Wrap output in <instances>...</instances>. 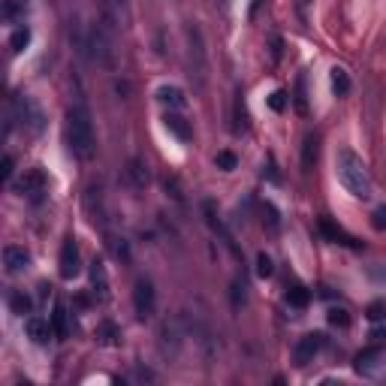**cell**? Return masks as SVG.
<instances>
[{
    "instance_id": "cell-1",
    "label": "cell",
    "mask_w": 386,
    "mask_h": 386,
    "mask_svg": "<svg viewBox=\"0 0 386 386\" xmlns=\"http://www.w3.org/2000/svg\"><path fill=\"white\" fill-rule=\"evenodd\" d=\"M67 145H70V151H73V157L76 160H81V163L94 160L97 136H94L91 112H88L85 103L70 106V112H67Z\"/></svg>"
},
{
    "instance_id": "cell-2",
    "label": "cell",
    "mask_w": 386,
    "mask_h": 386,
    "mask_svg": "<svg viewBox=\"0 0 386 386\" xmlns=\"http://www.w3.org/2000/svg\"><path fill=\"white\" fill-rule=\"evenodd\" d=\"M335 175H338V182L344 184V191L350 196H356V200H371V191H374L371 175H368L363 157H356L350 148L338 151V157H335Z\"/></svg>"
},
{
    "instance_id": "cell-3",
    "label": "cell",
    "mask_w": 386,
    "mask_h": 386,
    "mask_svg": "<svg viewBox=\"0 0 386 386\" xmlns=\"http://www.w3.org/2000/svg\"><path fill=\"white\" fill-rule=\"evenodd\" d=\"M184 39H187V70H191L193 85L202 91L205 81H209V52H205L202 30L196 28V24H187Z\"/></svg>"
},
{
    "instance_id": "cell-4",
    "label": "cell",
    "mask_w": 386,
    "mask_h": 386,
    "mask_svg": "<svg viewBox=\"0 0 386 386\" xmlns=\"http://www.w3.org/2000/svg\"><path fill=\"white\" fill-rule=\"evenodd\" d=\"M12 118L19 121L28 133H34V136L46 130V115L34 103V97H28V94H15L12 97Z\"/></svg>"
},
{
    "instance_id": "cell-5",
    "label": "cell",
    "mask_w": 386,
    "mask_h": 386,
    "mask_svg": "<svg viewBox=\"0 0 386 386\" xmlns=\"http://www.w3.org/2000/svg\"><path fill=\"white\" fill-rule=\"evenodd\" d=\"M353 368H356V374H363V377L386 374V347L380 344V347H365L363 353H356Z\"/></svg>"
},
{
    "instance_id": "cell-6",
    "label": "cell",
    "mask_w": 386,
    "mask_h": 386,
    "mask_svg": "<svg viewBox=\"0 0 386 386\" xmlns=\"http://www.w3.org/2000/svg\"><path fill=\"white\" fill-rule=\"evenodd\" d=\"M133 311L139 320H151L157 311V293H154L151 278H139L133 287Z\"/></svg>"
},
{
    "instance_id": "cell-7",
    "label": "cell",
    "mask_w": 386,
    "mask_h": 386,
    "mask_svg": "<svg viewBox=\"0 0 386 386\" xmlns=\"http://www.w3.org/2000/svg\"><path fill=\"white\" fill-rule=\"evenodd\" d=\"M15 187V193L19 196H30V200H39L46 191H48V178H46V172L34 166V169H24L21 172V178L12 184Z\"/></svg>"
},
{
    "instance_id": "cell-8",
    "label": "cell",
    "mask_w": 386,
    "mask_h": 386,
    "mask_svg": "<svg viewBox=\"0 0 386 386\" xmlns=\"http://www.w3.org/2000/svg\"><path fill=\"white\" fill-rule=\"evenodd\" d=\"M88 48H91L97 64H103V67H115V52H112L109 34H106L103 24H94L91 28V34H88Z\"/></svg>"
},
{
    "instance_id": "cell-9",
    "label": "cell",
    "mask_w": 386,
    "mask_h": 386,
    "mask_svg": "<svg viewBox=\"0 0 386 386\" xmlns=\"http://www.w3.org/2000/svg\"><path fill=\"white\" fill-rule=\"evenodd\" d=\"M326 347V335L323 332H308V335H302L299 341H296V347H293V359H296V365H308V363H314V356L320 350Z\"/></svg>"
},
{
    "instance_id": "cell-10",
    "label": "cell",
    "mask_w": 386,
    "mask_h": 386,
    "mask_svg": "<svg viewBox=\"0 0 386 386\" xmlns=\"http://www.w3.org/2000/svg\"><path fill=\"white\" fill-rule=\"evenodd\" d=\"M57 266H61V278L64 281H73L79 272H81V257H79V244L76 239H64V248H61V260H57Z\"/></svg>"
},
{
    "instance_id": "cell-11",
    "label": "cell",
    "mask_w": 386,
    "mask_h": 386,
    "mask_svg": "<svg viewBox=\"0 0 386 386\" xmlns=\"http://www.w3.org/2000/svg\"><path fill=\"white\" fill-rule=\"evenodd\" d=\"M124 182L130 191H145L148 184H151V169H148V163L142 157H130L127 166H124Z\"/></svg>"
},
{
    "instance_id": "cell-12",
    "label": "cell",
    "mask_w": 386,
    "mask_h": 386,
    "mask_svg": "<svg viewBox=\"0 0 386 386\" xmlns=\"http://www.w3.org/2000/svg\"><path fill=\"white\" fill-rule=\"evenodd\" d=\"M3 266L10 275H19L30 266V253L21 248V244H6L3 248Z\"/></svg>"
},
{
    "instance_id": "cell-13",
    "label": "cell",
    "mask_w": 386,
    "mask_h": 386,
    "mask_svg": "<svg viewBox=\"0 0 386 386\" xmlns=\"http://www.w3.org/2000/svg\"><path fill=\"white\" fill-rule=\"evenodd\" d=\"M163 124H166L169 133H175L178 139H182V142H191V139H193V130H191V124H187V118L182 112L166 109V115H163Z\"/></svg>"
},
{
    "instance_id": "cell-14",
    "label": "cell",
    "mask_w": 386,
    "mask_h": 386,
    "mask_svg": "<svg viewBox=\"0 0 386 386\" xmlns=\"http://www.w3.org/2000/svg\"><path fill=\"white\" fill-rule=\"evenodd\" d=\"M91 290H94V296L100 302H109V275H106L103 260L91 262Z\"/></svg>"
},
{
    "instance_id": "cell-15",
    "label": "cell",
    "mask_w": 386,
    "mask_h": 386,
    "mask_svg": "<svg viewBox=\"0 0 386 386\" xmlns=\"http://www.w3.org/2000/svg\"><path fill=\"white\" fill-rule=\"evenodd\" d=\"M24 332H28V338L34 344H48V338L55 335V329L48 326V320H43V317H28L24 320Z\"/></svg>"
},
{
    "instance_id": "cell-16",
    "label": "cell",
    "mask_w": 386,
    "mask_h": 386,
    "mask_svg": "<svg viewBox=\"0 0 386 386\" xmlns=\"http://www.w3.org/2000/svg\"><path fill=\"white\" fill-rule=\"evenodd\" d=\"M202 211H205V220H209V226L215 229V233L220 235V239H224V244H226V248L233 251L235 257H239V248H235V242H233V235H229V229L224 226V220H220V218L215 215V205H211V202H205V205H202Z\"/></svg>"
},
{
    "instance_id": "cell-17",
    "label": "cell",
    "mask_w": 386,
    "mask_h": 386,
    "mask_svg": "<svg viewBox=\"0 0 386 386\" xmlns=\"http://www.w3.org/2000/svg\"><path fill=\"white\" fill-rule=\"evenodd\" d=\"M94 338L97 344H103V347H118L121 344V326H115L112 320H100L94 329Z\"/></svg>"
},
{
    "instance_id": "cell-18",
    "label": "cell",
    "mask_w": 386,
    "mask_h": 386,
    "mask_svg": "<svg viewBox=\"0 0 386 386\" xmlns=\"http://www.w3.org/2000/svg\"><path fill=\"white\" fill-rule=\"evenodd\" d=\"M320 233H323L329 242H335V244H347V248H359V242H356V239H350V235L344 233L341 226H335L329 218H320Z\"/></svg>"
},
{
    "instance_id": "cell-19",
    "label": "cell",
    "mask_w": 386,
    "mask_h": 386,
    "mask_svg": "<svg viewBox=\"0 0 386 386\" xmlns=\"http://www.w3.org/2000/svg\"><path fill=\"white\" fill-rule=\"evenodd\" d=\"M52 329H55V338H57V341H64V338L70 335V314H67V305H64V302H55Z\"/></svg>"
},
{
    "instance_id": "cell-20",
    "label": "cell",
    "mask_w": 386,
    "mask_h": 386,
    "mask_svg": "<svg viewBox=\"0 0 386 386\" xmlns=\"http://www.w3.org/2000/svg\"><path fill=\"white\" fill-rule=\"evenodd\" d=\"M157 100H160L163 106H169V109H175V112H184V106H187L184 94L178 91L175 85H163V88H157Z\"/></svg>"
},
{
    "instance_id": "cell-21",
    "label": "cell",
    "mask_w": 386,
    "mask_h": 386,
    "mask_svg": "<svg viewBox=\"0 0 386 386\" xmlns=\"http://www.w3.org/2000/svg\"><path fill=\"white\" fill-rule=\"evenodd\" d=\"M317 157H320V136L317 133H308L305 142H302V166H305V172L314 169Z\"/></svg>"
},
{
    "instance_id": "cell-22",
    "label": "cell",
    "mask_w": 386,
    "mask_h": 386,
    "mask_svg": "<svg viewBox=\"0 0 386 386\" xmlns=\"http://www.w3.org/2000/svg\"><path fill=\"white\" fill-rule=\"evenodd\" d=\"M6 305H10V311H12V314H19V317H24V314H30V311H34V302H30V296L24 290H10V296H6Z\"/></svg>"
},
{
    "instance_id": "cell-23",
    "label": "cell",
    "mask_w": 386,
    "mask_h": 386,
    "mask_svg": "<svg viewBox=\"0 0 386 386\" xmlns=\"http://www.w3.org/2000/svg\"><path fill=\"white\" fill-rule=\"evenodd\" d=\"M332 91L338 97H347L350 94V76L344 67H332Z\"/></svg>"
},
{
    "instance_id": "cell-24",
    "label": "cell",
    "mask_w": 386,
    "mask_h": 386,
    "mask_svg": "<svg viewBox=\"0 0 386 386\" xmlns=\"http://www.w3.org/2000/svg\"><path fill=\"white\" fill-rule=\"evenodd\" d=\"M287 302H290L293 308H308V302H311V293L305 290V287H290V290H287Z\"/></svg>"
},
{
    "instance_id": "cell-25",
    "label": "cell",
    "mask_w": 386,
    "mask_h": 386,
    "mask_svg": "<svg viewBox=\"0 0 386 386\" xmlns=\"http://www.w3.org/2000/svg\"><path fill=\"white\" fill-rule=\"evenodd\" d=\"M109 251H112V257L118 260V262H130V244L124 239L112 235V239H109Z\"/></svg>"
},
{
    "instance_id": "cell-26",
    "label": "cell",
    "mask_w": 386,
    "mask_h": 386,
    "mask_svg": "<svg viewBox=\"0 0 386 386\" xmlns=\"http://www.w3.org/2000/svg\"><path fill=\"white\" fill-rule=\"evenodd\" d=\"M28 43H30V30H28V28H19V30H15V34L10 37V52L19 55V52H24V48H28Z\"/></svg>"
},
{
    "instance_id": "cell-27",
    "label": "cell",
    "mask_w": 386,
    "mask_h": 386,
    "mask_svg": "<svg viewBox=\"0 0 386 386\" xmlns=\"http://www.w3.org/2000/svg\"><path fill=\"white\" fill-rule=\"evenodd\" d=\"M365 317L371 320V323H383L386 320V299H374L371 305L365 308Z\"/></svg>"
},
{
    "instance_id": "cell-28",
    "label": "cell",
    "mask_w": 386,
    "mask_h": 386,
    "mask_svg": "<svg viewBox=\"0 0 386 386\" xmlns=\"http://www.w3.org/2000/svg\"><path fill=\"white\" fill-rule=\"evenodd\" d=\"M215 166H218V169H224V172H233L235 166H239V157H235L233 151H220L218 157H215Z\"/></svg>"
},
{
    "instance_id": "cell-29",
    "label": "cell",
    "mask_w": 386,
    "mask_h": 386,
    "mask_svg": "<svg viewBox=\"0 0 386 386\" xmlns=\"http://www.w3.org/2000/svg\"><path fill=\"white\" fill-rule=\"evenodd\" d=\"M3 19L6 21H19V19H24V6H19L15 0H6V6H3Z\"/></svg>"
},
{
    "instance_id": "cell-30",
    "label": "cell",
    "mask_w": 386,
    "mask_h": 386,
    "mask_svg": "<svg viewBox=\"0 0 386 386\" xmlns=\"http://www.w3.org/2000/svg\"><path fill=\"white\" fill-rule=\"evenodd\" d=\"M272 272H275L272 260H269L266 253H260V257H257V275H260V278H269V275H272Z\"/></svg>"
},
{
    "instance_id": "cell-31",
    "label": "cell",
    "mask_w": 386,
    "mask_h": 386,
    "mask_svg": "<svg viewBox=\"0 0 386 386\" xmlns=\"http://www.w3.org/2000/svg\"><path fill=\"white\" fill-rule=\"evenodd\" d=\"M329 323H332V326H341V329H344V326L350 323L347 311H344V308H332V311H329Z\"/></svg>"
},
{
    "instance_id": "cell-32",
    "label": "cell",
    "mask_w": 386,
    "mask_h": 386,
    "mask_svg": "<svg viewBox=\"0 0 386 386\" xmlns=\"http://www.w3.org/2000/svg\"><path fill=\"white\" fill-rule=\"evenodd\" d=\"M269 106H272L275 112H284L287 109V94L284 91H275L272 97H269Z\"/></svg>"
},
{
    "instance_id": "cell-33",
    "label": "cell",
    "mask_w": 386,
    "mask_h": 386,
    "mask_svg": "<svg viewBox=\"0 0 386 386\" xmlns=\"http://www.w3.org/2000/svg\"><path fill=\"white\" fill-rule=\"evenodd\" d=\"M374 226L377 229H386V205H380V209L374 211Z\"/></svg>"
},
{
    "instance_id": "cell-34",
    "label": "cell",
    "mask_w": 386,
    "mask_h": 386,
    "mask_svg": "<svg viewBox=\"0 0 386 386\" xmlns=\"http://www.w3.org/2000/svg\"><path fill=\"white\" fill-rule=\"evenodd\" d=\"M0 175H3V182H10V178H12V157H10V154L3 157V169H0Z\"/></svg>"
},
{
    "instance_id": "cell-35",
    "label": "cell",
    "mask_w": 386,
    "mask_h": 386,
    "mask_svg": "<svg viewBox=\"0 0 386 386\" xmlns=\"http://www.w3.org/2000/svg\"><path fill=\"white\" fill-rule=\"evenodd\" d=\"M368 275H371L374 281H380V284H386V269H383V266H371V269H368Z\"/></svg>"
},
{
    "instance_id": "cell-36",
    "label": "cell",
    "mask_w": 386,
    "mask_h": 386,
    "mask_svg": "<svg viewBox=\"0 0 386 386\" xmlns=\"http://www.w3.org/2000/svg\"><path fill=\"white\" fill-rule=\"evenodd\" d=\"M371 338H374L377 344H383V347H386V326H383V329H374V332H371Z\"/></svg>"
}]
</instances>
